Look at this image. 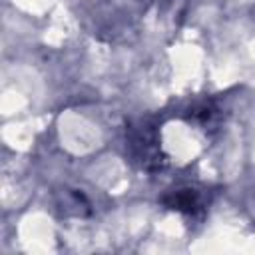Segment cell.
Instances as JSON below:
<instances>
[{
    "mask_svg": "<svg viewBox=\"0 0 255 255\" xmlns=\"http://www.w3.org/2000/svg\"><path fill=\"white\" fill-rule=\"evenodd\" d=\"M163 205L185 213V215H197L199 211L205 209V195L201 189L195 187H179V189H171L163 195Z\"/></svg>",
    "mask_w": 255,
    "mask_h": 255,
    "instance_id": "2",
    "label": "cell"
},
{
    "mask_svg": "<svg viewBox=\"0 0 255 255\" xmlns=\"http://www.w3.org/2000/svg\"><path fill=\"white\" fill-rule=\"evenodd\" d=\"M128 151L131 159L145 171H161L167 165V155L159 143L157 128L149 122H137L128 128L126 133Z\"/></svg>",
    "mask_w": 255,
    "mask_h": 255,
    "instance_id": "1",
    "label": "cell"
}]
</instances>
